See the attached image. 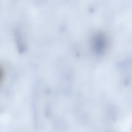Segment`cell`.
<instances>
[{
    "mask_svg": "<svg viewBox=\"0 0 132 132\" xmlns=\"http://www.w3.org/2000/svg\"><path fill=\"white\" fill-rule=\"evenodd\" d=\"M6 71L4 66L0 64V85L2 84L5 77Z\"/></svg>",
    "mask_w": 132,
    "mask_h": 132,
    "instance_id": "6da1fadb",
    "label": "cell"
}]
</instances>
